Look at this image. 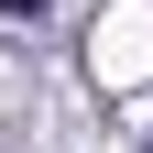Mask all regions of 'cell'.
Instances as JSON below:
<instances>
[{
	"label": "cell",
	"instance_id": "1",
	"mask_svg": "<svg viewBox=\"0 0 153 153\" xmlns=\"http://www.w3.org/2000/svg\"><path fill=\"white\" fill-rule=\"evenodd\" d=\"M0 11H44V0H0Z\"/></svg>",
	"mask_w": 153,
	"mask_h": 153
}]
</instances>
